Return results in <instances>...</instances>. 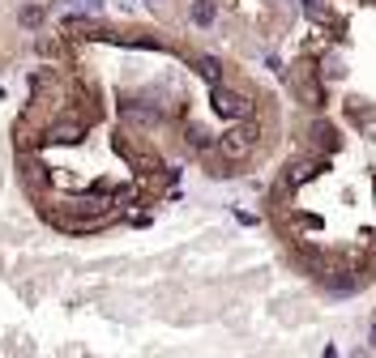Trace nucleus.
<instances>
[{"mask_svg": "<svg viewBox=\"0 0 376 358\" xmlns=\"http://www.w3.org/2000/svg\"><path fill=\"white\" fill-rule=\"evenodd\" d=\"M253 145H257V133H253V128H231V133H222L218 153H222V158H231V162H244L248 153H253Z\"/></svg>", "mask_w": 376, "mask_h": 358, "instance_id": "f257e3e1", "label": "nucleus"}, {"mask_svg": "<svg viewBox=\"0 0 376 358\" xmlns=\"http://www.w3.org/2000/svg\"><path fill=\"white\" fill-rule=\"evenodd\" d=\"M214 111L227 115V120H244L248 111H253V102H248L244 94H235V90H227V86H214Z\"/></svg>", "mask_w": 376, "mask_h": 358, "instance_id": "f03ea898", "label": "nucleus"}, {"mask_svg": "<svg viewBox=\"0 0 376 358\" xmlns=\"http://www.w3.org/2000/svg\"><path fill=\"white\" fill-rule=\"evenodd\" d=\"M120 120L124 124H137V128H159V107H141V102H124L120 107Z\"/></svg>", "mask_w": 376, "mask_h": 358, "instance_id": "7ed1b4c3", "label": "nucleus"}, {"mask_svg": "<svg viewBox=\"0 0 376 358\" xmlns=\"http://www.w3.org/2000/svg\"><path fill=\"white\" fill-rule=\"evenodd\" d=\"M188 17H193L197 26H214V17H218V5H214V0H193Z\"/></svg>", "mask_w": 376, "mask_h": 358, "instance_id": "20e7f679", "label": "nucleus"}, {"mask_svg": "<svg viewBox=\"0 0 376 358\" xmlns=\"http://www.w3.org/2000/svg\"><path fill=\"white\" fill-rule=\"evenodd\" d=\"M78 137H82V128H78V124H64V128H56V133H52V141H60V145H73Z\"/></svg>", "mask_w": 376, "mask_h": 358, "instance_id": "39448f33", "label": "nucleus"}, {"mask_svg": "<svg viewBox=\"0 0 376 358\" xmlns=\"http://www.w3.org/2000/svg\"><path fill=\"white\" fill-rule=\"evenodd\" d=\"M21 26H43V9H39V5H26V9H21Z\"/></svg>", "mask_w": 376, "mask_h": 358, "instance_id": "423d86ee", "label": "nucleus"}, {"mask_svg": "<svg viewBox=\"0 0 376 358\" xmlns=\"http://www.w3.org/2000/svg\"><path fill=\"white\" fill-rule=\"evenodd\" d=\"M202 77H210V82H218V60H202Z\"/></svg>", "mask_w": 376, "mask_h": 358, "instance_id": "0eeeda50", "label": "nucleus"}, {"mask_svg": "<svg viewBox=\"0 0 376 358\" xmlns=\"http://www.w3.org/2000/svg\"><path fill=\"white\" fill-rule=\"evenodd\" d=\"M188 141H193V145H197V149H206V145H210V137H206V133H202V128H193V133H188Z\"/></svg>", "mask_w": 376, "mask_h": 358, "instance_id": "6e6552de", "label": "nucleus"}, {"mask_svg": "<svg viewBox=\"0 0 376 358\" xmlns=\"http://www.w3.org/2000/svg\"><path fill=\"white\" fill-rule=\"evenodd\" d=\"M368 346H372V350H376V324H372V332H368Z\"/></svg>", "mask_w": 376, "mask_h": 358, "instance_id": "1a4fd4ad", "label": "nucleus"}]
</instances>
